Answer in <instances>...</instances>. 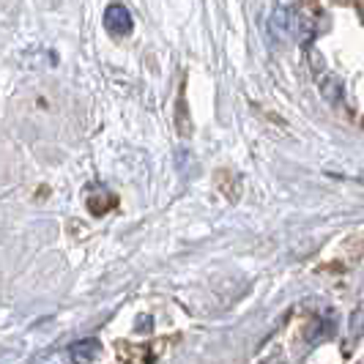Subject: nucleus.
<instances>
[{
    "label": "nucleus",
    "instance_id": "7ed1b4c3",
    "mask_svg": "<svg viewBox=\"0 0 364 364\" xmlns=\"http://www.w3.org/2000/svg\"><path fill=\"white\" fill-rule=\"evenodd\" d=\"M69 350H72L74 364H91V362L99 359V353H102V343H99V340H93V337H88V340L74 343Z\"/></svg>",
    "mask_w": 364,
    "mask_h": 364
},
{
    "label": "nucleus",
    "instance_id": "39448f33",
    "mask_svg": "<svg viewBox=\"0 0 364 364\" xmlns=\"http://www.w3.org/2000/svg\"><path fill=\"white\" fill-rule=\"evenodd\" d=\"M364 334V301L350 312V337H362Z\"/></svg>",
    "mask_w": 364,
    "mask_h": 364
},
{
    "label": "nucleus",
    "instance_id": "f257e3e1",
    "mask_svg": "<svg viewBox=\"0 0 364 364\" xmlns=\"http://www.w3.org/2000/svg\"><path fill=\"white\" fill-rule=\"evenodd\" d=\"M304 33H310V19L304 17L299 9L291 6H279L269 19V36L277 44H288L296 38H304Z\"/></svg>",
    "mask_w": 364,
    "mask_h": 364
},
{
    "label": "nucleus",
    "instance_id": "423d86ee",
    "mask_svg": "<svg viewBox=\"0 0 364 364\" xmlns=\"http://www.w3.org/2000/svg\"><path fill=\"white\" fill-rule=\"evenodd\" d=\"M38 364H74L72 350H69V348H66V350H55V353H50V356L38 359Z\"/></svg>",
    "mask_w": 364,
    "mask_h": 364
},
{
    "label": "nucleus",
    "instance_id": "0eeeda50",
    "mask_svg": "<svg viewBox=\"0 0 364 364\" xmlns=\"http://www.w3.org/2000/svg\"><path fill=\"white\" fill-rule=\"evenodd\" d=\"M176 112H178V115H176V121H178V129H181V134H189V124H186V121H189V115H186V99H183V96H178Z\"/></svg>",
    "mask_w": 364,
    "mask_h": 364
},
{
    "label": "nucleus",
    "instance_id": "20e7f679",
    "mask_svg": "<svg viewBox=\"0 0 364 364\" xmlns=\"http://www.w3.org/2000/svg\"><path fill=\"white\" fill-rule=\"evenodd\" d=\"M321 91H323V99H326L328 105H337V102L343 99V82H340L334 74H326V77L321 80Z\"/></svg>",
    "mask_w": 364,
    "mask_h": 364
},
{
    "label": "nucleus",
    "instance_id": "f03ea898",
    "mask_svg": "<svg viewBox=\"0 0 364 364\" xmlns=\"http://www.w3.org/2000/svg\"><path fill=\"white\" fill-rule=\"evenodd\" d=\"M105 28H107L109 36H129L132 28H134V19H132V11H129L124 3H109L105 9Z\"/></svg>",
    "mask_w": 364,
    "mask_h": 364
}]
</instances>
